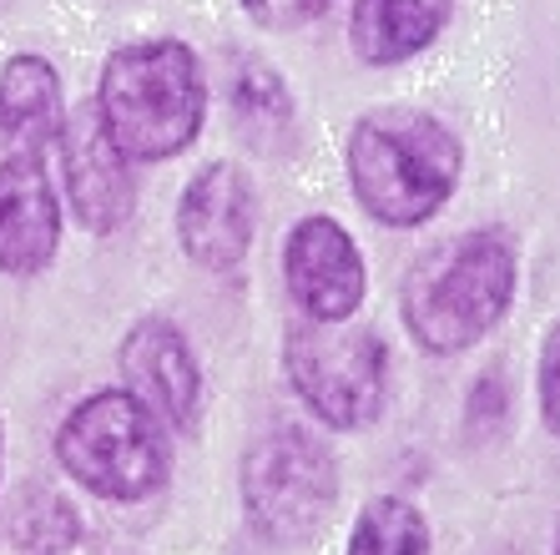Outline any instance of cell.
Masks as SVG:
<instances>
[{"instance_id": "6da1fadb", "label": "cell", "mask_w": 560, "mask_h": 555, "mask_svg": "<svg viewBox=\"0 0 560 555\" xmlns=\"http://www.w3.org/2000/svg\"><path fill=\"white\" fill-rule=\"evenodd\" d=\"M349 187L374 222L419 228L459 187V137L419 106H374L349 131Z\"/></svg>"}, {"instance_id": "7a4b0ae2", "label": "cell", "mask_w": 560, "mask_h": 555, "mask_svg": "<svg viewBox=\"0 0 560 555\" xmlns=\"http://www.w3.org/2000/svg\"><path fill=\"white\" fill-rule=\"evenodd\" d=\"M515 243L495 228H475L430 247L409 268L399 319L409 338L434 359L475 349L505 323L515 303Z\"/></svg>"}, {"instance_id": "3957f363", "label": "cell", "mask_w": 560, "mask_h": 555, "mask_svg": "<svg viewBox=\"0 0 560 555\" xmlns=\"http://www.w3.org/2000/svg\"><path fill=\"white\" fill-rule=\"evenodd\" d=\"M92 106L127 162H167L208 122V77L187 41H137L106 56Z\"/></svg>"}, {"instance_id": "277c9868", "label": "cell", "mask_w": 560, "mask_h": 555, "mask_svg": "<svg viewBox=\"0 0 560 555\" xmlns=\"http://www.w3.org/2000/svg\"><path fill=\"white\" fill-rule=\"evenodd\" d=\"M56 460L81 490L112 505L147 500L172 479L167 425L131 389H102L66 414L56 429Z\"/></svg>"}, {"instance_id": "5b68a950", "label": "cell", "mask_w": 560, "mask_h": 555, "mask_svg": "<svg viewBox=\"0 0 560 555\" xmlns=\"http://www.w3.org/2000/svg\"><path fill=\"white\" fill-rule=\"evenodd\" d=\"M283 374L318 425L353 435L378 425L389 404V349L364 323L299 319L283 334Z\"/></svg>"}, {"instance_id": "8992f818", "label": "cell", "mask_w": 560, "mask_h": 555, "mask_svg": "<svg viewBox=\"0 0 560 555\" xmlns=\"http://www.w3.org/2000/svg\"><path fill=\"white\" fill-rule=\"evenodd\" d=\"M243 516L273 545L313 541L339 505V465L318 435L299 425H278L258 435L237 470Z\"/></svg>"}, {"instance_id": "52a82bcc", "label": "cell", "mask_w": 560, "mask_h": 555, "mask_svg": "<svg viewBox=\"0 0 560 555\" xmlns=\"http://www.w3.org/2000/svg\"><path fill=\"white\" fill-rule=\"evenodd\" d=\"M283 284L299 319H313V323L353 319L364 309L369 273L349 228L324 218V212L293 222L283 238Z\"/></svg>"}, {"instance_id": "ba28073f", "label": "cell", "mask_w": 560, "mask_h": 555, "mask_svg": "<svg viewBox=\"0 0 560 555\" xmlns=\"http://www.w3.org/2000/svg\"><path fill=\"white\" fill-rule=\"evenodd\" d=\"M258 238V193L237 162H212L183 187L177 203V243L187 263L208 273H228L248 258Z\"/></svg>"}, {"instance_id": "9c48e42d", "label": "cell", "mask_w": 560, "mask_h": 555, "mask_svg": "<svg viewBox=\"0 0 560 555\" xmlns=\"http://www.w3.org/2000/svg\"><path fill=\"white\" fill-rule=\"evenodd\" d=\"M61 182L66 203L77 212L86 233H117L121 222L137 212V162L121 157V147L106 137L96 106L86 102L81 112L61 122Z\"/></svg>"}, {"instance_id": "30bf717a", "label": "cell", "mask_w": 560, "mask_h": 555, "mask_svg": "<svg viewBox=\"0 0 560 555\" xmlns=\"http://www.w3.org/2000/svg\"><path fill=\"white\" fill-rule=\"evenodd\" d=\"M117 369L127 389L167 429H192L197 409H202V369H197L192 344L183 328L167 319H142L131 323L117 349Z\"/></svg>"}, {"instance_id": "8fae6325", "label": "cell", "mask_w": 560, "mask_h": 555, "mask_svg": "<svg viewBox=\"0 0 560 555\" xmlns=\"http://www.w3.org/2000/svg\"><path fill=\"white\" fill-rule=\"evenodd\" d=\"M56 243H61V203L46 157H0V273L31 278L51 268Z\"/></svg>"}, {"instance_id": "7c38bea8", "label": "cell", "mask_w": 560, "mask_h": 555, "mask_svg": "<svg viewBox=\"0 0 560 555\" xmlns=\"http://www.w3.org/2000/svg\"><path fill=\"white\" fill-rule=\"evenodd\" d=\"M61 122V71L46 56L26 51L0 66V157H46Z\"/></svg>"}, {"instance_id": "4fadbf2b", "label": "cell", "mask_w": 560, "mask_h": 555, "mask_svg": "<svg viewBox=\"0 0 560 555\" xmlns=\"http://www.w3.org/2000/svg\"><path fill=\"white\" fill-rule=\"evenodd\" d=\"M455 0H353L349 46L369 66H399L430 51L434 36L450 26Z\"/></svg>"}, {"instance_id": "5bb4252c", "label": "cell", "mask_w": 560, "mask_h": 555, "mask_svg": "<svg viewBox=\"0 0 560 555\" xmlns=\"http://www.w3.org/2000/svg\"><path fill=\"white\" fill-rule=\"evenodd\" d=\"M228 112H233L237 137L258 152H288L299 142L293 91L258 56H233V66H228Z\"/></svg>"}, {"instance_id": "9a60e30c", "label": "cell", "mask_w": 560, "mask_h": 555, "mask_svg": "<svg viewBox=\"0 0 560 555\" xmlns=\"http://www.w3.org/2000/svg\"><path fill=\"white\" fill-rule=\"evenodd\" d=\"M343 555H430V520L405 495H374L353 520Z\"/></svg>"}, {"instance_id": "2e32d148", "label": "cell", "mask_w": 560, "mask_h": 555, "mask_svg": "<svg viewBox=\"0 0 560 555\" xmlns=\"http://www.w3.org/2000/svg\"><path fill=\"white\" fill-rule=\"evenodd\" d=\"M535 400H540V425L560 439V319L550 323L540 359H535Z\"/></svg>"}, {"instance_id": "e0dca14e", "label": "cell", "mask_w": 560, "mask_h": 555, "mask_svg": "<svg viewBox=\"0 0 560 555\" xmlns=\"http://www.w3.org/2000/svg\"><path fill=\"white\" fill-rule=\"evenodd\" d=\"M237 5H243L248 21H258L262 31H299V26H308V21H318L334 0H237Z\"/></svg>"}, {"instance_id": "ac0fdd59", "label": "cell", "mask_w": 560, "mask_h": 555, "mask_svg": "<svg viewBox=\"0 0 560 555\" xmlns=\"http://www.w3.org/2000/svg\"><path fill=\"white\" fill-rule=\"evenodd\" d=\"M0 454H5V425H0Z\"/></svg>"}, {"instance_id": "d6986e66", "label": "cell", "mask_w": 560, "mask_h": 555, "mask_svg": "<svg viewBox=\"0 0 560 555\" xmlns=\"http://www.w3.org/2000/svg\"><path fill=\"white\" fill-rule=\"evenodd\" d=\"M556 555H560V520H556Z\"/></svg>"}]
</instances>
